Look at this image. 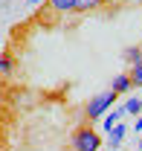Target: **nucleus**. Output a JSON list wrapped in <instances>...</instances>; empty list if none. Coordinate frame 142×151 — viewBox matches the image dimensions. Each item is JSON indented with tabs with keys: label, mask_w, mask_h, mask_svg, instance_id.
I'll return each instance as SVG.
<instances>
[{
	"label": "nucleus",
	"mask_w": 142,
	"mask_h": 151,
	"mask_svg": "<svg viewBox=\"0 0 142 151\" xmlns=\"http://www.w3.org/2000/svg\"><path fill=\"white\" fill-rule=\"evenodd\" d=\"M99 145H102V137L96 134V128L78 125L72 131V151H99Z\"/></svg>",
	"instance_id": "nucleus-1"
},
{
	"label": "nucleus",
	"mask_w": 142,
	"mask_h": 151,
	"mask_svg": "<svg viewBox=\"0 0 142 151\" xmlns=\"http://www.w3.org/2000/svg\"><path fill=\"white\" fill-rule=\"evenodd\" d=\"M119 96L113 93V90H105V93H96L93 99H90L87 105H84V116H87L90 122L93 119H99V116H105L110 108H113V102H116Z\"/></svg>",
	"instance_id": "nucleus-2"
},
{
	"label": "nucleus",
	"mask_w": 142,
	"mask_h": 151,
	"mask_svg": "<svg viewBox=\"0 0 142 151\" xmlns=\"http://www.w3.org/2000/svg\"><path fill=\"white\" fill-rule=\"evenodd\" d=\"M131 87H133V81H131V73H119V76H116V78H113V81H110V90H113V93H116V96L128 93Z\"/></svg>",
	"instance_id": "nucleus-3"
},
{
	"label": "nucleus",
	"mask_w": 142,
	"mask_h": 151,
	"mask_svg": "<svg viewBox=\"0 0 142 151\" xmlns=\"http://www.w3.org/2000/svg\"><path fill=\"white\" fill-rule=\"evenodd\" d=\"M102 6H107V0H75V12H78V15L96 12V9H102Z\"/></svg>",
	"instance_id": "nucleus-4"
},
{
	"label": "nucleus",
	"mask_w": 142,
	"mask_h": 151,
	"mask_svg": "<svg viewBox=\"0 0 142 151\" xmlns=\"http://www.w3.org/2000/svg\"><path fill=\"white\" fill-rule=\"evenodd\" d=\"M125 113H128V111H125V105H119V108H113V111H110V113L105 116V122H102V125H105V131H110L113 125H119V119H122Z\"/></svg>",
	"instance_id": "nucleus-5"
},
{
	"label": "nucleus",
	"mask_w": 142,
	"mask_h": 151,
	"mask_svg": "<svg viewBox=\"0 0 142 151\" xmlns=\"http://www.w3.org/2000/svg\"><path fill=\"white\" fill-rule=\"evenodd\" d=\"M125 134H128V128H125L122 122H119V125H113V128L107 131V142H110V145L116 148V145H119V142L125 139Z\"/></svg>",
	"instance_id": "nucleus-6"
},
{
	"label": "nucleus",
	"mask_w": 142,
	"mask_h": 151,
	"mask_svg": "<svg viewBox=\"0 0 142 151\" xmlns=\"http://www.w3.org/2000/svg\"><path fill=\"white\" fill-rule=\"evenodd\" d=\"M49 9L52 12H75V0H49Z\"/></svg>",
	"instance_id": "nucleus-7"
},
{
	"label": "nucleus",
	"mask_w": 142,
	"mask_h": 151,
	"mask_svg": "<svg viewBox=\"0 0 142 151\" xmlns=\"http://www.w3.org/2000/svg\"><path fill=\"white\" fill-rule=\"evenodd\" d=\"M131 81H133V87H142V58L136 61V64H131Z\"/></svg>",
	"instance_id": "nucleus-8"
},
{
	"label": "nucleus",
	"mask_w": 142,
	"mask_h": 151,
	"mask_svg": "<svg viewBox=\"0 0 142 151\" xmlns=\"http://www.w3.org/2000/svg\"><path fill=\"white\" fill-rule=\"evenodd\" d=\"M139 58H142V47H128V50H125V61H128V64H136Z\"/></svg>",
	"instance_id": "nucleus-9"
},
{
	"label": "nucleus",
	"mask_w": 142,
	"mask_h": 151,
	"mask_svg": "<svg viewBox=\"0 0 142 151\" xmlns=\"http://www.w3.org/2000/svg\"><path fill=\"white\" fill-rule=\"evenodd\" d=\"M125 111L131 113V116L142 113V99H128V102H125Z\"/></svg>",
	"instance_id": "nucleus-10"
},
{
	"label": "nucleus",
	"mask_w": 142,
	"mask_h": 151,
	"mask_svg": "<svg viewBox=\"0 0 142 151\" xmlns=\"http://www.w3.org/2000/svg\"><path fill=\"white\" fill-rule=\"evenodd\" d=\"M15 70V61L9 55H0V73H12Z\"/></svg>",
	"instance_id": "nucleus-11"
},
{
	"label": "nucleus",
	"mask_w": 142,
	"mask_h": 151,
	"mask_svg": "<svg viewBox=\"0 0 142 151\" xmlns=\"http://www.w3.org/2000/svg\"><path fill=\"white\" fill-rule=\"evenodd\" d=\"M133 128H136V131L142 134V113H139V119H136V122H133Z\"/></svg>",
	"instance_id": "nucleus-12"
},
{
	"label": "nucleus",
	"mask_w": 142,
	"mask_h": 151,
	"mask_svg": "<svg viewBox=\"0 0 142 151\" xmlns=\"http://www.w3.org/2000/svg\"><path fill=\"white\" fill-rule=\"evenodd\" d=\"M128 3H131V6H142V0H128Z\"/></svg>",
	"instance_id": "nucleus-13"
},
{
	"label": "nucleus",
	"mask_w": 142,
	"mask_h": 151,
	"mask_svg": "<svg viewBox=\"0 0 142 151\" xmlns=\"http://www.w3.org/2000/svg\"><path fill=\"white\" fill-rule=\"evenodd\" d=\"M139 137H142V134H139ZM139 151H142V139H139Z\"/></svg>",
	"instance_id": "nucleus-14"
},
{
	"label": "nucleus",
	"mask_w": 142,
	"mask_h": 151,
	"mask_svg": "<svg viewBox=\"0 0 142 151\" xmlns=\"http://www.w3.org/2000/svg\"><path fill=\"white\" fill-rule=\"evenodd\" d=\"M32 3H41V0H32Z\"/></svg>",
	"instance_id": "nucleus-15"
},
{
	"label": "nucleus",
	"mask_w": 142,
	"mask_h": 151,
	"mask_svg": "<svg viewBox=\"0 0 142 151\" xmlns=\"http://www.w3.org/2000/svg\"><path fill=\"white\" fill-rule=\"evenodd\" d=\"M136 151H139V148H136Z\"/></svg>",
	"instance_id": "nucleus-16"
},
{
	"label": "nucleus",
	"mask_w": 142,
	"mask_h": 151,
	"mask_svg": "<svg viewBox=\"0 0 142 151\" xmlns=\"http://www.w3.org/2000/svg\"><path fill=\"white\" fill-rule=\"evenodd\" d=\"M139 99H142V96H139Z\"/></svg>",
	"instance_id": "nucleus-17"
}]
</instances>
